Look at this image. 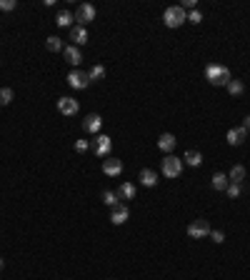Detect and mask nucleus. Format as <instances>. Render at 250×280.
Masks as SVG:
<instances>
[{
	"instance_id": "obj_1",
	"label": "nucleus",
	"mask_w": 250,
	"mask_h": 280,
	"mask_svg": "<svg viewBox=\"0 0 250 280\" xmlns=\"http://www.w3.org/2000/svg\"><path fill=\"white\" fill-rule=\"evenodd\" d=\"M205 80H208L210 85H215V88H225L233 78H230V70L225 68V65H220V63H210V65L205 68Z\"/></svg>"
},
{
	"instance_id": "obj_2",
	"label": "nucleus",
	"mask_w": 250,
	"mask_h": 280,
	"mask_svg": "<svg viewBox=\"0 0 250 280\" xmlns=\"http://www.w3.org/2000/svg\"><path fill=\"white\" fill-rule=\"evenodd\" d=\"M185 20H188V13L180 5H170V8H165V13H163L165 28H180V25H185Z\"/></svg>"
},
{
	"instance_id": "obj_3",
	"label": "nucleus",
	"mask_w": 250,
	"mask_h": 280,
	"mask_svg": "<svg viewBox=\"0 0 250 280\" xmlns=\"http://www.w3.org/2000/svg\"><path fill=\"white\" fill-rule=\"evenodd\" d=\"M160 170H163L165 178H180V173H183V158H175L173 153L165 155L163 163H160Z\"/></svg>"
},
{
	"instance_id": "obj_4",
	"label": "nucleus",
	"mask_w": 250,
	"mask_h": 280,
	"mask_svg": "<svg viewBox=\"0 0 250 280\" xmlns=\"http://www.w3.org/2000/svg\"><path fill=\"white\" fill-rule=\"evenodd\" d=\"M73 18H75V23H78L80 28H85L88 23H93V20H95V5H90V3L78 5V10L73 13Z\"/></svg>"
},
{
	"instance_id": "obj_5",
	"label": "nucleus",
	"mask_w": 250,
	"mask_h": 280,
	"mask_svg": "<svg viewBox=\"0 0 250 280\" xmlns=\"http://www.w3.org/2000/svg\"><path fill=\"white\" fill-rule=\"evenodd\" d=\"M68 85L70 88H75V90H85L88 85H90V78H88V73L80 68H73L68 73Z\"/></svg>"
},
{
	"instance_id": "obj_6",
	"label": "nucleus",
	"mask_w": 250,
	"mask_h": 280,
	"mask_svg": "<svg viewBox=\"0 0 250 280\" xmlns=\"http://www.w3.org/2000/svg\"><path fill=\"white\" fill-rule=\"evenodd\" d=\"M188 235L190 238H208L210 235V223L208 220H203V218H198V220H193L190 225H188Z\"/></svg>"
},
{
	"instance_id": "obj_7",
	"label": "nucleus",
	"mask_w": 250,
	"mask_h": 280,
	"mask_svg": "<svg viewBox=\"0 0 250 280\" xmlns=\"http://www.w3.org/2000/svg\"><path fill=\"white\" fill-rule=\"evenodd\" d=\"M58 110H60L62 115H78L80 113V103L75 100V98H70V95H62L60 100H58Z\"/></svg>"
},
{
	"instance_id": "obj_8",
	"label": "nucleus",
	"mask_w": 250,
	"mask_h": 280,
	"mask_svg": "<svg viewBox=\"0 0 250 280\" xmlns=\"http://www.w3.org/2000/svg\"><path fill=\"white\" fill-rule=\"evenodd\" d=\"M110 150H113V140L108 135H98L95 143H93V153L98 158H110Z\"/></svg>"
},
{
	"instance_id": "obj_9",
	"label": "nucleus",
	"mask_w": 250,
	"mask_h": 280,
	"mask_svg": "<svg viewBox=\"0 0 250 280\" xmlns=\"http://www.w3.org/2000/svg\"><path fill=\"white\" fill-rule=\"evenodd\" d=\"M100 128H103V118L98 113H88L83 118V130L85 133H100Z\"/></svg>"
},
{
	"instance_id": "obj_10",
	"label": "nucleus",
	"mask_w": 250,
	"mask_h": 280,
	"mask_svg": "<svg viewBox=\"0 0 250 280\" xmlns=\"http://www.w3.org/2000/svg\"><path fill=\"white\" fill-rule=\"evenodd\" d=\"M103 173H105L108 178H118V175L123 173V160H118V158H105V160H103Z\"/></svg>"
},
{
	"instance_id": "obj_11",
	"label": "nucleus",
	"mask_w": 250,
	"mask_h": 280,
	"mask_svg": "<svg viewBox=\"0 0 250 280\" xmlns=\"http://www.w3.org/2000/svg\"><path fill=\"white\" fill-rule=\"evenodd\" d=\"M228 145H233V148H238V145H243L245 140H248V130L240 125V128H230L228 130Z\"/></svg>"
},
{
	"instance_id": "obj_12",
	"label": "nucleus",
	"mask_w": 250,
	"mask_h": 280,
	"mask_svg": "<svg viewBox=\"0 0 250 280\" xmlns=\"http://www.w3.org/2000/svg\"><path fill=\"white\" fill-rule=\"evenodd\" d=\"M128 218H130V210H128L125 203H118L113 208V213H110V223L113 225H123V223H128Z\"/></svg>"
},
{
	"instance_id": "obj_13",
	"label": "nucleus",
	"mask_w": 250,
	"mask_h": 280,
	"mask_svg": "<svg viewBox=\"0 0 250 280\" xmlns=\"http://www.w3.org/2000/svg\"><path fill=\"white\" fill-rule=\"evenodd\" d=\"M62 55H65V60L70 63V65H80L83 63V53H80V48H75V45H65L62 48Z\"/></svg>"
},
{
	"instance_id": "obj_14",
	"label": "nucleus",
	"mask_w": 250,
	"mask_h": 280,
	"mask_svg": "<svg viewBox=\"0 0 250 280\" xmlns=\"http://www.w3.org/2000/svg\"><path fill=\"white\" fill-rule=\"evenodd\" d=\"M138 180H140L143 188H155V185H158V173L150 170V168H143L140 175H138Z\"/></svg>"
},
{
	"instance_id": "obj_15",
	"label": "nucleus",
	"mask_w": 250,
	"mask_h": 280,
	"mask_svg": "<svg viewBox=\"0 0 250 280\" xmlns=\"http://www.w3.org/2000/svg\"><path fill=\"white\" fill-rule=\"evenodd\" d=\"M175 145H178V140H175L173 133H163V135L158 138V148H160L165 155H170V153L175 150Z\"/></svg>"
},
{
	"instance_id": "obj_16",
	"label": "nucleus",
	"mask_w": 250,
	"mask_h": 280,
	"mask_svg": "<svg viewBox=\"0 0 250 280\" xmlns=\"http://www.w3.org/2000/svg\"><path fill=\"white\" fill-rule=\"evenodd\" d=\"M70 40H73L75 48H78V45H85V43H88V28L73 25V28H70Z\"/></svg>"
},
{
	"instance_id": "obj_17",
	"label": "nucleus",
	"mask_w": 250,
	"mask_h": 280,
	"mask_svg": "<svg viewBox=\"0 0 250 280\" xmlns=\"http://www.w3.org/2000/svg\"><path fill=\"white\" fill-rule=\"evenodd\" d=\"M210 185H213L215 190H220V193H225V188L230 185V180H228V175H225V173H215V175L210 178Z\"/></svg>"
},
{
	"instance_id": "obj_18",
	"label": "nucleus",
	"mask_w": 250,
	"mask_h": 280,
	"mask_svg": "<svg viewBox=\"0 0 250 280\" xmlns=\"http://www.w3.org/2000/svg\"><path fill=\"white\" fill-rule=\"evenodd\" d=\"M228 180L230 183H245V165H233Z\"/></svg>"
},
{
	"instance_id": "obj_19",
	"label": "nucleus",
	"mask_w": 250,
	"mask_h": 280,
	"mask_svg": "<svg viewBox=\"0 0 250 280\" xmlns=\"http://www.w3.org/2000/svg\"><path fill=\"white\" fill-rule=\"evenodd\" d=\"M73 23H75V18H73L68 10H60V13L55 15V25H58V28H73Z\"/></svg>"
},
{
	"instance_id": "obj_20",
	"label": "nucleus",
	"mask_w": 250,
	"mask_h": 280,
	"mask_svg": "<svg viewBox=\"0 0 250 280\" xmlns=\"http://www.w3.org/2000/svg\"><path fill=\"white\" fill-rule=\"evenodd\" d=\"M115 193H118L120 200H133V198H135V185H133V183H123Z\"/></svg>"
},
{
	"instance_id": "obj_21",
	"label": "nucleus",
	"mask_w": 250,
	"mask_h": 280,
	"mask_svg": "<svg viewBox=\"0 0 250 280\" xmlns=\"http://www.w3.org/2000/svg\"><path fill=\"white\" fill-rule=\"evenodd\" d=\"M185 165H190V168H200V163H203V155L198 153V150H185Z\"/></svg>"
},
{
	"instance_id": "obj_22",
	"label": "nucleus",
	"mask_w": 250,
	"mask_h": 280,
	"mask_svg": "<svg viewBox=\"0 0 250 280\" xmlns=\"http://www.w3.org/2000/svg\"><path fill=\"white\" fill-rule=\"evenodd\" d=\"M45 48H48L50 53H62V48H65V45H62V40L58 38V35H50V38L45 40Z\"/></svg>"
},
{
	"instance_id": "obj_23",
	"label": "nucleus",
	"mask_w": 250,
	"mask_h": 280,
	"mask_svg": "<svg viewBox=\"0 0 250 280\" xmlns=\"http://www.w3.org/2000/svg\"><path fill=\"white\" fill-rule=\"evenodd\" d=\"M225 88H228L230 95H243V93H245V83H243V80H230Z\"/></svg>"
},
{
	"instance_id": "obj_24",
	"label": "nucleus",
	"mask_w": 250,
	"mask_h": 280,
	"mask_svg": "<svg viewBox=\"0 0 250 280\" xmlns=\"http://www.w3.org/2000/svg\"><path fill=\"white\" fill-rule=\"evenodd\" d=\"M88 78H90V83H93V80H103V78H105V65H100V63L93 65L90 73H88Z\"/></svg>"
},
{
	"instance_id": "obj_25",
	"label": "nucleus",
	"mask_w": 250,
	"mask_h": 280,
	"mask_svg": "<svg viewBox=\"0 0 250 280\" xmlns=\"http://www.w3.org/2000/svg\"><path fill=\"white\" fill-rule=\"evenodd\" d=\"M103 203H105L108 208H115V205L120 203V198H118V193H110V190H105V193H103Z\"/></svg>"
},
{
	"instance_id": "obj_26",
	"label": "nucleus",
	"mask_w": 250,
	"mask_h": 280,
	"mask_svg": "<svg viewBox=\"0 0 250 280\" xmlns=\"http://www.w3.org/2000/svg\"><path fill=\"white\" fill-rule=\"evenodd\" d=\"M225 193H228V198H240V193H243V183H230V185L225 188Z\"/></svg>"
},
{
	"instance_id": "obj_27",
	"label": "nucleus",
	"mask_w": 250,
	"mask_h": 280,
	"mask_svg": "<svg viewBox=\"0 0 250 280\" xmlns=\"http://www.w3.org/2000/svg\"><path fill=\"white\" fill-rule=\"evenodd\" d=\"M13 103V90L10 88H0V105H10Z\"/></svg>"
},
{
	"instance_id": "obj_28",
	"label": "nucleus",
	"mask_w": 250,
	"mask_h": 280,
	"mask_svg": "<svg viewBox=\"0 0 250 280\" xmlns=\"http://www.w3.org/2000/svg\"><path fill=\"white\" fill-rule=\"evenodd\" d=\"M200 20H203V13H200V10H190V13H188V23L198 25Z\"/></svg>"
},
{
	"instance_id": "obj_29",
	"label": "nucleus",
	"mask_w": 250,
	"mask_h": 280,
	"mask_svg": "<svg viewBox=\"0 0 250 280\" xmlns=\"http://www.w3.org/2000/svg\"><path fill=\"white\" fill-rule=\"evenodd\" d=\"M210 240H213V243H223V240H225V233H223V230H210Z\"/></svg>"
},
{
	"instance_id": "obj_30",
	"label": "nucleus",
	"mask_w": 250,
	"mask_h": 280,
	"mask_svg": "<svg viewBox=\"0 0 250 280\" xmlns=\"http://www.w3.org/2000/svg\"><path fill=\"white\" fill-rule=\"evenodd\" d=\"M15 0H0V10H5V13H10V10H15Z\"/></svg>"
},
{
	"instance_id": "obj_31",
	"label": "nucleus",
	"mask_w": 250,
	"mask_h": 280,
	"mask_svg": "<svg viewBox=\"0 0 250 280\" xmlns=\"http://www.w3.org/2000/svg\"><path fill=\"white\" fill-rule=\"evenodd\" d=\"M88 148H90V143H88L85 138H83V140H75V153H85Z\"/></svg>"
},
{
	"instance_id": "obj_32",
	"label": "nucleus",
	"mask_w": 250,
	"mask_h": 280,
	"mask_svg": "<svg viewBox=\"0 0 250 280\" xmlns=\"http://www.w3.org/2000/svg\"><path fill=\"white\" fill-rule=\"evenodd\" d=\"M195 5H198V0H183V3H180L183 10H195Z\"/></svg>"
},
{
	"instance_id": "obj_33",
	"label": "nucleus",
	"mask_w": 250,
	"mask_h": 280,
	"mask_svg": "<svg viewBox=\"0 0 250 280\" xmlns=\"http://www.w3.org/2000/svg\"><path fill=\"white\" fill-rule=\"evenodd\" d=\"M243 128H245V130L250 133V115H245V123H243Z\"/></svg>"
},
{
	"instance_id": "obj_34",
	"label": "nucleus",
	"mask_w": 250,
	"mask_h": 280,
	"mask_svg": "<svg viewBox=\"0 0 250 280\" xmlns=\"http://www.w3.org/2000/svg\"><path fill=\"white\" fill-rule=\"evenodd\" d=\"M3 268H5V260H3V258H0V270H3Z\"/></svg>"
}]
</instances>
